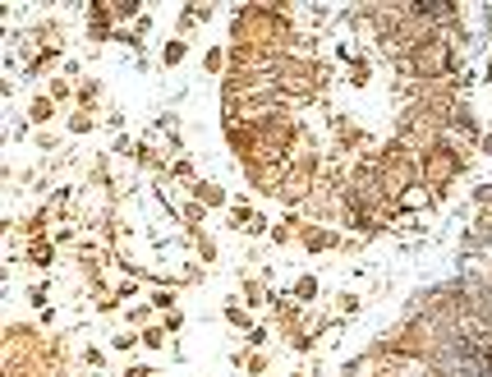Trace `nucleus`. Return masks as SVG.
Masks as SVG:
<instances>
[{
	"label": "nucleus",
	"instance_id": "f257e3e1",
	"mask_svg": "<svg viewBox=\"0 0 492 377\" xmlns=\"http://www.w3.org/2000/svg\"><path fill=\"white\" fill-rule=\"evenodd\" d=\"M460 170H465V157H460V152L451 148L447 138L428 143V148L419 152V180H423V189H428L432 198H442V193L456 185Z\"/></svg>",
	"mask_w": 492,
	"mask_h": 377
},
{
	"label": "nucleus",
	"instance_id": "f03ea898",
	"mask_svg": "<svg viewBox=\"0 0 492 377\" xmlns=\"http://www.w3.org/2000/svg\"><path fill=\"white\" fill-rule=\"evenodd\" d=\"M299 244H304V253H327V248L341 244V235H336V226L313 221V226H299Z\"/></svg>",
	"mask_w": 492,
	"mask_h": 377
},
{
	"label": "nucleus",
	"instance_id": "7ed1b4c3",
	"mask_svg": "<svg viewBox=\"0 0 492 377\" xmlns=\"http://www.w3.org/2000/svg\"><path fill=\"white\" fill-rule=\"evenodd\" d=\"M299 322H304V317H299V308L281 299V304H276V327H281L285 341H299V336H304V332H299Z\"/></svg>",
	"mask_w": 492,
	"mask_h": 377
},
{
	"label": "nucleus",
	"instance_id": "20e7f679",
	"mask_svg": "<svg viewBox=\"0 0 492 377\" xmlns=\"http://www.w3.org/2000/svg\"><path fill=\"white\" fill-rule=\"evenodd\" d=\"M194 202H202V207H221V202H226V189L221 185H194Z\"/></svg>",
	"mask_w": 492,
	"mask_h": 377
},
{
	"label": "nucleus",
	"instance_id": "39448f33",
	"mask_svg": "<svg viewBox=\"0 0 492 377\" xmlns=\"http://www.w3.org/2000/svg\"><path fill=\"white\" fill-rule=\"evenodd\" d=\"M185 55H189L185 37H170V42L161 46V65H170V70H175V65H185Z\"/></svg>",
	"mask_w": 492,
	"mask_h": 377
},
{
	"label": "nucleus",
	"instance_id": "423d86ee",
	"mask_svg": "<svg viewBox=\"0 0 492 377\" xmlns=\"http://www.w3.org/2000/svg\"><path fill=\"white\" fill-rule=\"evenodd\" d=\"M51 258H55V248H51V239H46V235L28 244V263H33V267H46Z\"/></svg>",
	"mask_w": 492,
	"mask_h": 377
},
{
	"label": "nucleus",
	"instance_id": "0eeeda50",
	"mask_svg": "<svg viewBox=\"0 0 492 377\" xmlns=\"http://www.w3.org/2000/svg\"><path fill=\"white\" fill-rule=\"evenodd\" d=\"M226 322H230V327H239V332H253V327H258L253 317H248V308H244V304H226Z\"/></svg>",
	"mask_w": 492,
	"mask_h": 377
},
{
	"label": "nucleus",
	"instance_id": "6e6552de",
	"mask_svg": "<svg viewBox=\"0 0 492 377\" xmlns=\"http://www.w3.org/2000/svg\"><path fill=\"white\" fill-rule=\"evenodd\" d=\"M317 295H322V285H317V276H299V281H295V299H299V304H313Z\"/></svg>",
	"mask_w": 492,
	"mask_h": 377
},
{
	"label": "nucleus",
	"instance_id": "1a4fd4ad",
	"mask_svg": "<svg viewBox=\"0 0 492 377\" xmlns=\"http://www.w3.org/2000/svg\"><path fill=\"white\" fill-rule=\"evenodd\" d=\"M469 244H492V212H479L474 230H469Z\"/></svg>",
	"mask_w": 492,
	"mask_h": 377
},
{
	"label": "nucleus",
	"instance_id": "9d476101",
	"mask_svg": "<svg viewBox=\"0 0 492 377\" xmlns=\"http://www.w3.org/2000/svg\"><path fill=\"white\" fill-rule=\"evenodd\" d=\"M230 221H235V226H253L258 221V212H253V202H244V198H235V207H230Z\"/></svg>",
	"mask_w": 492,
	"mask_h": 377
},
{
	"label": "nucleus",
	"instance_id": "9b49d317",
	"mask_svg": "<svg viewBox=\"0 0 492 377\" xmlns=\"http://www.w3.org/2000/svg\"><path fill=\"white\" fill-rule=\"evenodd\" d=\"M28 115H33L37 124L51 120V115H55V102H51V97H33V102H28Z\"/></svg>",
	"mask_w": 492,
	"mask_h": 377
},
{
	"label": "nucleus",
	"instance_id": "f8f14e48",
	"mask_svg": "<svg viewBox=\"0 0 492 377\" xmlns=\"http://www.w3.org/2000/svg\"><path fill=\"white\" fill-rule=\"evenodd\" d=\"M55 55H60V51H55V46H46V51H37L33 60H28V74H46V70H51V65H55Z\"/></svg>",
	"mask_w": 492,
	"mask_h": 377
},
{
	"label": "nucleus",
	"instance_id": "ddd939ff",
	"mask_svg": "<svg viewBox=\"0 0 492 377\" xmlns=\"http://www.w3.org/2000/svg\"><path fill=\"white\" fill-rule=\"evenodd\" d=\"M194 244H198V258H202V263H217V258H221V244H217L212 235H194Z\"/></svg>",
	"mask_w": 492,
	"mask_h": 377
},
{
	"label": "nucleus",
	"instance_id": "4468645a",
	"mask_svg": "<svg viewBox=\"0 0 492 377\" xmlns=\"http://www.w3.org/2000/svg\"><path fill=\"white\" fill-rule=\"evenodd\" d=\"M244 304H253V308H263V304H267V290H263V281H253V276L244 281Z\"/></svg>",
	"mask_w": 492,
	"mask_h": 377
},
{
	"label": "nucleus",
	"instance_id": "2eb2a0df",
	"mask_svg": "<svg viewBox=\"0 0 492 377\" xmlns=\"http://www.w3.org/2000/svg\"><path fill=\"white\" fill-rule=\"evenodd\" d=\"M166 345V327H143V350H161Z\"/></svg>",
	"mask_w": 492,
	"mask_h": 377
},
{
	"label": "nucleus",
	"instance_id": "dca6fc26",
	"mask_svg": "<svg viewBox=\"0 0 492 377\" xmlns=\"http://www.w3.org/2000/svg\"><path fill=\"white\" fill-rule=\"evenodd\" d=\"M97 83H83V88H79V111H92V106H97Z\"/></svg>",
	"mask_w": 492,
	"mask_h": 377
},
{
	"label": "nucleus",
	"instance_id": "f3484780",
	"mask_svg": "<svg viewBox=\"0 0 492 377\" xmlns=\"http://www.w3.org/2000/svg\"><path fill=\"white\" fill-rule=\"evenodd\" d=\"M46 97H51V102H70L74 97V88H70V79H55L51 88H46Z\"/></svg>",
	"mask_w": 492,
	"mask_h": 377
},
{
	"label": "nucleus",
	"instance_id": "a211bd4d",
	"mask_svg": "<svg viewBox=\"0 0 492 377\" xmlns=\"http://www.w3.org/2000/svg\"><path fill=\"white\" fill-rule=\"evenodd\" d=\"M133 157H138V166H148V170H157V166H161V157H157V152L148 148V143H143V148L133 152Z\"/></svg>",
	"mask_w": 492,
	"mask_h": 377
},
{
	"label": "nucleus",
	"instance_id": "6ab92c4d",
	"mask_svg": "<svg viewBox=\"0 0 492 377\" xmlns=\"http://www.w3.org/2000/svg\"><path fill=\"white\" fill-rule=\"evenodd\" d=\"M70 129H74V133H88V129H92V115H88V111H74V115H70Z\"/></svg>",
	"mask_w": 492,
	"mask_h": 377
},
{
	"label": "nucleus",
	"instance_id": "aec40b11",
	"mask_svg": "<svg viewBox=\"0 0 492 377\" xmlns=\"http://www.w3.org/2000/svg\"><path fill=\"white\" fill-rule=\"evenodd\" d=\"M148 317H152V304H133L129 308V322L133 327H148Z\"/></svg>",
	"mask_w": 492,
	"mask_h": 377
},
{
	"label": "nucleus",
	"instance_id": "412c9836",
	"mask_svg": "<svg viewBox=\"0 0 492 377\" xmlns=\"http://www.w3.org/2000/svg\"><path fill=\"white\" fill-rule=\"evenodd\" d=\"M272 239H276V244H295V226H285V221H281V226H272Z\"/></svg>",
	"mask_w": 492,
	"mask_h": 377
},
{
	"label": "nucleus",
	"instance_id": "4be33fe9",
	"mask_svg": "<svg viewBox=\"0 0 492 377\" xmlns=\"http://www.w3.org/2000/svg\"><path fill=\"white\" fill-rule=\"evenodd\" d=\"M244 368L253 373V377H263V373H267V354H248V359H244Z\"/></svg>",
	"mask_w": 492,
	"mask_h": 377
},
{
	"label": "nucleus",
	"instance_id": "5701e85b",
	"mask_svg": "<svg viewBox=\"0 0 492 377\" xmlns=\"http://www.w3.org/2000/svg\"><path fill=\"white\" fill-rule=\"evenodd\" d=\"M474 202H479L483 212H492V185H479V189H474Z\"/></svg>",
	"mask_w": 492,
	"mask_h": 377
},
{
	"label": "nucleus",
	"instance_id": "b1692460",
	"mask_svg": "<svg viewBox=\"0 0 492 377\" xmlns=\"http://www.w3.org/2000/svg\"><path fill=\"white\" fill-rule=\"evenodd\" d=\"M336 308H341V313H359V299L354 295H336Z\"/></svg>",
	"mask_w": 492,
	"mask_h": 377
},
{
	"label": "nucleus",
	"instance_id": "393cba45",
	"mask_svg": "<svg viewBox=\"0 0 492 377\" xmlns=\"http://www.w3.org/2000/svg\"><path fill=\"white\" fill-rule=\"evenodd\" d=\"M170 175H180V180H194V166H189V161H170Z\"/></svg>",
	"mask_w": 492,
	"mask_h": 377
},
{
	"label": "nucleus",
	"instance_id": "a878e982",
	"mask_svg": "<svg viewBox=\"0 0 492 377\" xmlns=\"http://www.w3.org/2000/svg\"><path fill=\"white\" fill-rule=\"evenodd\" d=\"M83 364H88V368H102L106 354H102V350H83Z\"/></svg>",
	"mask_w": 492,
	"mask_h": 377
},
{
	"label": "nucleus",
	"instance_id": "bb28decb",
	"mask_svg": "<svg viewBox=\"0 0 492 377\" xmlns=\"http://www.w3.org/2000/svg\"><path fill=\"white\" fill-rule=\"evenodd\" d=\"M133 341H143V336H129V332H120V336H115V350H133Z\"/></svg>",
	"mask_w": 492,
	"mask_h": 377
},
{
	"label": "nucleus",
	"instance_id": "cd10ccee",
	"mask_svg": "<svg viewBox=\"0 0 492 377\" xmlns=\"http://www.w3.org/2000/svg\"><path fill=\"white\" fill-rule=\"evenodd\" d=\"M185 217H189V221L198 226V221H202V202H185Z\"/></svg>",
	"mask_w": 492,
	"mask_h": 377
},
{
	"label": "nucleus",
	"instance_id": "c85d7f7f",
	"mask_svg": "<svg viewBox=\"0 0 492 377\" xmlns=\"http://www.w3.org/2000/svg\"><path fill=\"white\" fill-rule=\"evenodd\" d=\"M479 152H483V157H492V133H483V138H479Z\"/></svg>",
	"mask_w": 492,
	"mask_h": 377
},
{
	"label": "nucleus",
	"instance_id": "c756f323",
	"mask_svg": "<svg viewBox=\"0 0 492 377\" xmlns=\"http://www.w3.org/2000/svg\"><path fill=\"white\" fill-rule=\"evenodd\" d=\"M124 377H148V368H143V364H133V368L124 373Z\"/></svg>",
	"mask_w": 492,
	"mask_h": 377
},
{
	"label": "nucleus",
	"instance_id": "7c9ffc66",
	"mask_svg": "<svg viewBox=\"0 0 492 377\" xmlns=\"http://www.w3.org/2000/svg\"><path fill=\"white\" fill-rule=\"evenodd\" d=\"M290 377H304V373H290Z\"/></svg>",
	"mask_w": 492,
	"mask_h": 377
}]
</instances>
